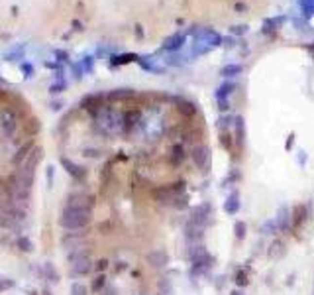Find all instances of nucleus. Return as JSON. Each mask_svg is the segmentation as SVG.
Instances as JSON below:
<instances>
[{"mask_svg": "<svg viewBox=\"0 0 314 295\" xmlns=\"http://www.w3.org/2000/svg\"><path fill=\"white\" fill-rule=\"evenodd\" d=\"M88 222H90V213H88V211L73 209V207H67V205H65L63 213H61V219H59V224H61L65 230H69V232L81 230V228H85Z\"/></svg>", "mask_w": 314, "mask_h": 295, "instance_id": "nucleus-1", "label": "nucleus"}, {"mask_svg": "<svg viewBox=\"0 0 314 295\" xmlns=\"http://www.w3.org/2000/svg\"><path fill=\"white\" fill-rule=\"evenodd\" d=\"M69 264H71L73 274H77V276H85V274H88V272H90V268H92V260H90L88 250L77 248L75 252H71V254H69Z\"/></svg>", "mask_w": 314, "mask_h": 295, "instance_id": "nucleus-2", "label": "nucleus"}, {"mask_svg": "<svg viewBox=\"0 0 314 295\" xmlns=\"http://www.w3.org/2000/svg\"><path fill=\"white\" fill-rule=\"evenodd\" d=\"M210 215H212V207L208 205V203H204V205H200V207H196L192 213H191V217H189V221L192 222V224H196V226H200V228H206V224H208V221H210Z\"/></svg>", "mask_w": 314, "mask_h": 295, "instance_id": "nucleus-3", "label": "nucleus"}, {"mask_svg": "<svg viewBox=\"0 0 314 295\" xmlns=\"http://www.w3.org/2000/svg\"><path fill=\"white\" fill-rule=\"evenodd\" d=\"M67 207L83 209V211L92 213V197H88V195H85V193H71V195L67 197Z\"/></svg>", "mask_w": 314, "mask_h": 295, "instance_id": "nucleus-4", "label": "nucleus"}, {"mask_svg": "<svg viewBox=\"0 0 314 295\" xmlns=\"http://www.w3.org/2000/svg\"><path fill=\"white\" fill-rule=\"evenodd\" d=\"M61 166L65 167V171H67L75 181H85L87 171H85L79 164H75V162H73V160H69V158H61Z\"/></svg>", "mask_w": 314, "mask_h": 295, "instance_id": "nucleus-5", "label": "nucleus"}, {"mask_svg": "<svg viewBox=\"0 0 314 295\" xmlns=\"http://www.w3.org/2000/svg\"><path fill=\"white\" fill-rule=\"evenodd\" d=\"M192 162L196 164L198 169H206L210 166V152H208V148H194L192 150Z\"/></svg>", "mask_w": 314, "mask_h": 295, "instance_id": "nucleus-6", "label": "nucleus"}, {"mask_svg": "<svg viewBox=\"0 0 314 295\" xmlns=\"http://www.w3.org/2000/svg\"><path fill=\"white\" fill-rule=\"evenodd\" d=\"M145 260H147V264L151 266V268H165L167 264H169V256H167V252H163V250H153V252H149L147 256H145Z\"/></svg>", "mask_w": 314, "mask_h": 295, "instance_id": "nucleus-7", "label": "nucleus"}, {"mask_svg": "<svg viewBox=\"0 0 314 295\" xmlns=\"http://www.w3.org/2000/svg\"><path fill=\"white\" fill-rule=\"evenodd\" d=\"M240 207H242V203H240V195H238V191H232V193L228 195V199L224 201V211H226L230 217H234V215H238Z\"/></svg>", "mask_w": 314, "mask_h": 295, "instance_id": "nucleus-8", "label": "nucleus"}, {"mask_svg": "<svg viewBox=\"0 0 314 295\" xmlns=\"http://www.w3.org/2000/svg\"><path fill=\"white\" fill-rule=\"evenodd\" d=\"M289 222H291V211H289V207L283 205V207L277 211V217H275L277 230H285V228L289 226Z\"/></svg>", "mask_w": 314, "mask_h": 295, "instance_id": "nucleus-9", "label": "nucleus"}, {"mask_svg": "<svg viewBox=\"0 0 314 295\" xmlns=\"http://www.w3.org/2000/svg\"><path fill=\"white\" fill-rule=\"evenodd\" d=\"M304 219H306V205L295 207L293 213H291V226H293V228H298V226L304 222Z\"/></svg>", "mask_w": 314, "mask_h": 295, "instance_id": "nucleus-10", "label": "nucleus"}, {"mask_svg": "<svg viewBox=\"0 0 314 295\" xmlns=\"http://www.w3.org/2000/svg\"><path fill=\"white\" fill-rule=\"evenodd\" d=\"M39 272L47 277V279H51V281H57L59 279V274H57V270L53 268V266H51L49 262H45V264H41L39 266Z\"/></svg>", "mask_w": 314, "mask_h": 295, "instance_id": "nucleus-11", "label": "nucleus"}, {"mask_svg": "<svg viewBox=\"0 0 314 295\" xmlns=\"http://www.w3.org/2000/svg\"><path fill=\"white\" fill-rule=\"evenodd\" d=\"M183 160H185L183 148H181V146H175L173 150H171V164H173V166H179V164H183Z\"/></svg>", "mask_w": 314, "mask_h": 295, "instance_id": "nucleus-12", "label": "nucleus"}, {"mask_svg": "<svg viewBox=\"0 0 314 295\" xmlns=\"http://www.w3.org/2000/svg\"><path fill=\"white\" fill-rule=\"evenodd\" d=\"M18 248H20L22 252L30 254V252H32V248H34V244H32V240H30L28 236H20V238H18Z\"/></svg>", "mask_w": 314, "mask_h": 295, "instance_id": "nucleus-13", "label": "nucleus"}, {"mask_svg": "<svg viewBox=\"0 0 314 295\" xmlns=\"http://www.w3.org/2000/svg\"><path fill=\"white\" fill-rule=\"evenodd\" d=\"M69 295H88V293H87V287L81 281H75L69 289Z\"/></svg>", "mask_w": 314, "mask_h": 295, "instance_id": "nucleus-14", "label": "nucleus"}, {"mask_svg": "<svg viewBox=\"0 0 314 295\" xmlns=\"http://www.w3.org/2000/svg\"><path fill=\"white\" fill-rule=\"evenodd\" d=\"M234 230H236V236L242 240L244 236H245V230H247V226H245V222L244 221H238L236 224H234Z\"/></svg>", "mask_w": 314, "mask_h": 295, "instance_id": "nucleus-15", "label": "nucleus"}, {"mask_svg": "<svg viewBox=\"0 0 314 295\" xmlns=\"http://www.w3.org/2000/svg\"><path fill=\"white\" fill-rule=\"evenodd\" d=\"M104 285H106V277H104V276H98V277L92 281V291H102Z\"/></svg>", "mask_w": 314, "mask_h": 295, "instance_id": "nucleus-16", "label": "nucleus"}, {"mask_svg": "<svg viewBox=\"0 0 314 295\" xmlns=\"http://www.w3.org/2000/svg\"><path fill=\"white\" fill-rule=\"evenodd\" d=\"M236 283H238L240 287H244V285H247V276H245L244 272H238V276H236Z\"/></svg>", "mask_w": 314, "mask_h": 295, "instance_id": "nucleus-17", "label": "nucleus"}, {"mask_svg": "<svg viewBox=\"0 0 314 295\" xmlns=\"http://www.w3.org/2000/svg\"><path fill=\"white\" fill-rule=\"evenodd\" d=\"M47 183H49V187L53 185V167H49V171H47Z\"/></svg>", "mask_w": 314, "mask_h": 295, "instance_id": "nucleus-18", "label": "nucleus"}, {"mask_svg": "<svg viewBox=\"0 0 314 295\" xmlns=\"http://www.w3.org/2000/svg\"><path fill=\"white\" fill-rule=\"evenodd\" d=\"M6 287H12V281H4V279H0V291L6 289Z\"/></svg>", "mask_w": 314, "mask_h": 295, "instance_id": "nucleus-19", "label": "nucleus"}, {"mask_svg": "<svg viewBox=\"0 0 314 295\" xmlns=\"http://www.w3.org/2000/svg\"><path fill=\"white\" fill-rule=\"evenodd\" d=\"M106 266H108V262H106V260H100V262L96 264V268H98V270H104Z\"/></svg>", "mask_w": 314, "mask_h": 295, "instance_id": "nucleus-20", "label": "nucleus"}, {"mask_svg": "<svg viewBox=\"0 0 314 295\" xmlns=\"http://www.w3.org/2000/svg\"><path fill=\"white\" fill-rule=\"evenodd\" d=\"M230 295H244V293H242V291H238V289H236V291H232V293H230Z\"/></svg>", "mask_w": 314, "mask_h": 295, "instance_id": "nucleus-21", "label": "nucleus"}]
</instances>
